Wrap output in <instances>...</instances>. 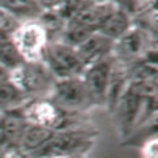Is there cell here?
<instances>
[{"label":"cell","mask_w":158,"mask_h":158,"mask_svg":"<svg viewBox=\"0 0 158 158\" xmlns=\"http://www.w3.org/2000/svg\"><path fill=\"white\" fill-rule=\"evenodd\" d=\"M98 132L91 127L56 131L52 140L33 157H85L96 144Z\"/></svg>","instance_id":"obj_1"},{"label":"cell","mask_w":158,"mask_h":158,"mask_svg":"<svg viewBox=\"0 0 158 158\" xmlns=\"http://www.w3.org/2000/svg\"><path fill=\"white\" fill-rule=\"evenodd\" d=\"M8 73L29 99L50 98L57 82V77L44 61H25L13 70H8Z\"/></svg>","instance_id":"obj_2"},{"label":"cell","mask_w":158,"mask_h":158,"mask_svg":"<svg viewBox=\"0 0 158 158\" xmlns=\"http://www.w3.org/2000/svg\"><path fill=\"white\" fill-rule=\"evenodd\" d=\"M50 99L67 112L87 113L98 108L82 75L57 79Z\"/></svg>","instance_id":"obj_3"},{"label":"cell","mask_w":158,"mask_h":158,"mask_svg":"<svg viewBox=\"0 0 158 158\" xmlns=\"http://www.w3.org/2000/svg\"><path fill=\"white\" fill-rule=\"evenodd\" d=\"M145 102L146 95L142 91L141 83L131 81L124 95L121 96L116 108L112 112V115H115L116 117L118 135L125 141L129 138L138 123L141 121L145 110Z\"/></svg>","instance_id":"obj_4"},{"label":"cell","mask_w":158,"mask_h":158,"mask_svg":"<svg viewBox=\"0 0 158 158\" xmlns=\"http://www.w3.org/2000/svg\"><path fill=\"white\" fill-rule=\"evenodd\" d=\"M42 61L57 79L83 75L86 70V65L82 61L77 46H73L62 40L49 42Z\"/></svg>","instance_id":"obj_5"},{"label":"cell","mask_w":158,"mask_h":158,"mask_svg":"<svg viewBox=\"0 0 158 158\" xmlns=\"http://www.w3.org/2000/svg\"><path fill=\"white\" fill-rule=\"evenodd\" d=\"M11 37L20 54L28 62L42 61L50 42L46 28L40 19L23 21Z\"/></svg>","instance_id":"obj_6"},{"label":"cell","mask_w":158,"mask_h":158,"mask_svg":"<svg viewBox=\"0 0 158 158\" xmlns=\"http://www.w3.org/2000/svg\"><path fill=\"white\" fill-rule=\"evenodd\" d=\"M29 121L21 108L2 111L0 123V140H2V157L3 158H20L21 157V141L27 131Z\"/></svg>","instance_id":"obj_7"},{"label":"cell","mask_w":158,"mask_h":158,"mask_svg":"<svg viewBox=\"0 0 158 158\" xmlns=\"http://www.w3.org/2000/svg\"><path fill=\"white\" fill-rule=\"evenodd\" d=\"M115 61L116 59L113 57V54L107 56L96 62L91 63V65H88L82 75L98 107L104 108L106 106L107 92L111 83Z\"/></svg>","instance_id":"obj_8"},{"label":"cell","mask_w":158,"mask_h":158,"mask_svg":"<svg viewBox=\"0 0 158 158\" xmlns=\"http://www.w3.org/2000/svg\"><path fill=\"white\" fill-rule=\"evenodd\" d=\"M148 50V32L133 27L128 33L115 41L113 57L125 66H131Z\"/></svg>","instance_id":"obj_9"},{"label":"cell","mask_w":158,"mask_h":158,"mask_svg":"<svg viewBox=\"0 0 158 158\" xmlns=\"http://www.w3.org/2000/svg\"><path fill=\"white\" fill-rule=\"evenodd\" d=\"M113 48H115V41L99 31L92 33L85 42L77 46L86 67L99 59L113 54Z\"/></svg>","instance_id":"obj_10"},{"label":"cell","mask_w":158,"mask_h":158,"mask_svg":"<svg viewBox=\"0 0 158 158\" xmlns=\"http://www.w3.org/2000/svg\"><path fill=\"white\" fill-rule=\"evenodd\" d=\"M29 100H31L29 96L11 79L7 69L2 67V75H0V104H2V111L21 108Z\"/></svg>","instance_id":"obj_11"},{"label":"cell","mask_w":158,"mask_h":158,"mask_svg":"<svg viewBox=\"0 0 158 158\" xmlns=\"http://www.w3.org/2000/svg\"><path fill=\"white\" fill-rule=\"evenodd\" d=\"M56 133V129L29 123L21 141V157H33L45 146Z\"/></svg>","instance_id":"obj_12"},{"label":"cell","mask_w":158,"mask_h":158,"mask_svg":"<svg viewBox=\"0 0 158 158\" xmlns=\"http://www.w3.org/2000/svg\"><path fill=\"white\" fill-rule=\"evenodd\" d=\"M133 28V19L132 13L127 9L118 7L111 13V16L106 20L103 27L99 29V32L104 33L106 36L116 41L128 33Z\"/></svg>","instance_id":"obj_13"},{"label":"cell","mask_w":158,"mask_h":158,"mask_svg":"<svg viewBox=\"0 0 158 158\" xmlns=\"http://www.w3.org/2000/svg\"><path fill=\"white\" fill-rule=\"evenodd\" d=\"M2 9L12 13L21 21L40 19L46 11L40 0H2Z\"/></svg>","instance_id":"obj_14"},{"label":"cell","mask_w":158,"mask_h":158,"mask_svg":"<svg viewBox=\"0 0 158 158\" xmlns=\"http://www.w3.org/2000/svg\"><path fill=\"white\" fill-rule=\"evenodd\" d=\"M95 32H96L95 29L91 28L90 25H87L86 23H83L82 20H79L77 17H71L66 21L61 40L70 44L73 46H79Z\"/></svg>","instance_id":"obj_15"},{"label":"cell","mask_w":158,"mask_h":158,"mask_svg":"<svg viewBox=\"0 0 158 158\" xmlns=\"http://www.w3.org/2000/svg\"><path fill=\"white\" fill-rule=\"evenodd\" d=\"M25 59L20 54L11 36L2 34V67L7 70H13L23 65Z\"/></svg>","instance_id":"obj_16"},{"label":"cell","mask_w":158,"mask_h":158,"mask_svg":"<svg viewBox=\"0 0 158 158\" xmlns=\"http://www.w3.org/2000/svg\"><path fill=\"white\" fill-rule=\"evenodd\" d=\"M21 24H23V21L20 19L13 16L12 13L2 9V19H0V29H2V34L12 36Z\"/></svg>","instance_id":"obj_17"},{"label":"cell","mask_w":158,"mask_h":158,"mask_svg":"<svg viewBox=\"0 0 158 158\" xmlns=\"http://www.w3.org/2000/svg\"><path fill=\"white\" fill-rule=\"evenodd\" d=\"M141 154L149 158H158V135L141 142Z\"/></svg>","instance_id":"obj_18"}]
</instances>
